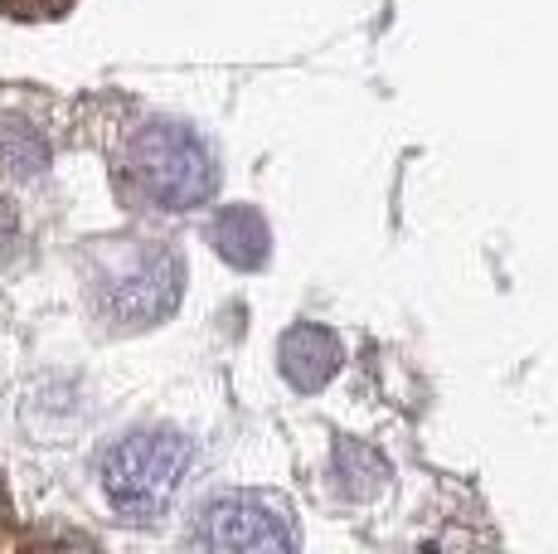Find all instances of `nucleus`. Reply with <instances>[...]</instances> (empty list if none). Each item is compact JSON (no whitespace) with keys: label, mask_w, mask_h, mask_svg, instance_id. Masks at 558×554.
Wrapping results in <instances>:
<instances>
[{"label":"nucleus","mask_w":558,"mask_h":554,"mask_svg":"<svg viewBox=\"0 0 558 554\" xmlns=\"http://www.w3.org/2000/svg\"><path fill=\"white\" fill-rule=\"evenodd\" d=\"M122 185L160 215H185L219 195V156L180 117H146L122 142Z\"/></svg>","instance_id":"1"},{"label":"nucleus","mask_w":558,"mask_h":554,"mask_svg":"<svg viewBox=\"0 0 558 554\" xmlns=\"http://www.w3.org/2000/svg\"><path fill=\"white\" fill-rule=\"evenodd\" d=\"M185 297V258L160 239H122L98 253L88 273V302L102 326L122 336L170 322Z\"/></svg>","instance_id":"2"},{"label":"nucleus","mask_w":558,"mask_h":554,"mask_svg":"<svg viewBox=\"0 0 558 554\" xmlns=\"http://www.w3.org/2000/svg\"><path fill=\"white\" fill-rule=\"evenodd\" d=\"M195 472V443L175 429H132L98 462V486L122 520H160Z\"/></svg>","instance_id":"3"},{"label":"nucleus","mask_w":558,"mask_h":554,"mask_svg":"<svg viewBox=\"0 0 558 554\" xmlns=\"http://www.w3.org/2000/svg\"><path fill=\"white\" fill-rule=\"evenodd\" d=\"M190 550H296L302 526L277 492H214L185 530Z\"/></svg>","instance_id":"4"},{"label":"nucleus","mask_w":558,"mask_h":554,"mask_svg":"<svg viewBox=\"0 0 558 554\" xmlns=\"http://www.w3.org/2000/svg\"><path fill=\"white\" fill-rule=\"evenodd\" d=\"M277 365H282V380L296 394H320L345 365V346H340V336L330 326L296 322L277 340Z\"/></svg>","instance_id":"5"},{"label":"nucleus","mask_w":558,"mask_h":554,"mask_svg":"<svg viewBox=\"0 0 558 554\" xmlns=\"http://www.w3.org/2000/svg\"><path fill=\"white\" fill-rule=\"evenodd\" d=\"M204 239H209V249L239 273H257V268H267V258H272V229H267L263 209H253V205H223L219 215L209 219Z\"/></svg>","instance_id":"6"},{"label":"nucleus","mask_w":558,"mask_h":554,"mask_svg":"<svg viewBox=\"0 0 558 554\" xmlns=\"http://www.w3.org/2000/svg\"><path fill=\"white\" fill-rule=\"evenodd\" d=\"M49 170V136L35 117L25 112H5L0 117V180H45Z\"/></svg>","instance_id":"7"},{"label":"nucleus","mask_w":558,"mask_h":554,"mask_svg":"<svg viewBox=\"0 0 558 554\" xmlns=\"http://www.w3.org/2000/svg\"><path fill=\"white\" fill-rule=\"evenodd\" d=\"M384 486H389V462L374 447L340 438L336 443V492L350 501H374Z\"/></svg>","instance_id":"8"},{"label":"nucleus","mask_w":558,"mask_h":554,"mask_svg":"<svg viewBox=\"0 0 558 554\" xmlns=\"http://www.w3.org/2000/svg\"><path fill=\"white\" fill-rule=\"evenodd\" d=\"M69 10H73V0H0V15H10V20H59Z\"/></svg>","instance_id":"9"},{"label":"nucleus","mask_w":558,"mask_h":554,"mask_svg":"<svg viewBox=\"0 0 558 554\" xmlns=\"http://www.w3.org/2000/svg\"><path fill=\"white\" fill-rule=\"evenodd\" d=\"M20 258V209L0 195V268Z\"/></svg>","instance_id":"10"}]
</instances>
